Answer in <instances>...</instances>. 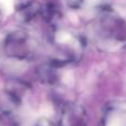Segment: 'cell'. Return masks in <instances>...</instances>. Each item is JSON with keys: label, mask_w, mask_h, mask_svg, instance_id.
<instances>
[{"label": "cell", "mask_w": 126, "mask_h": 126, "mask_svg": "<svg viewBox=\"0 0 126 126\" xmlns=\"http://www.w3.org/2000/svg\"><path fill=\"white\" fill-rule=\"evenodd\" d=\"M40 12H41V6L38 1H33V0L21 4L18 8V15L23 21H30Z\"/></svg>", "instance_id": "4"}, {"label": "cell", "mask_w": 126, "mask_h": 126, "mask_svg": "<svg viewBox=\"0 0 126 126\" xmlns=\"http://www.w3.org/2000/svg\"><path fill=\"white\" fill-rule=\"evenodd\" d=\"M40 13H42L46 21L51 22L55 18V16H57L58 10H57V7L53 3H47L46 6L41 7V12Z\"/></svg>", "instance_id": "6"}, {"label": "cell", "mask_w": 126, "mask_h": 126, "mask_svg": "<svg viewBox=\"0 0 126 126\" xmlns=\"http://www.w3.org/2000/svg\"><path fill=\"white\" fill-rule=\"evenodd\" d=\"M3 51L9 59L29 61L35 54V44L28 33L23 31H15L6 38Z\"/></svg>", "instance_id": "1"}, {"label": "cell", "mask_w": 126, "mask_h": 126, "mask_svg": "<svg viewBox=\"0 0 126 126\" xmlns=\"http://www.w3.org/2000/svg\"><path fill=\"white\" fill-rule=\"evenodd\" d=\"M85 113L74 103H64L60 107L59 123L57 126H85Z\"/></svg>", "instance_id": "2"}, {"label": "cell", "mask_w": 126, "mask_h": 126, "mask_svg": "<svg viewBox=\"0 0 126 126\" xmlns=\"http://www.w3.org/2000/svg\"><path fill=\"white\" fill-rule=\"evenodd\" d=\"M61 64L57 63L55 61L51 63H46L41 66L38 67L37 75L39 78L40 82L46 85H54L59 81L58 76V67Z\"/></svg>", "instance_id": "3"}, {"label": "cell", "mask_w": 126, "mask_h": 126, "mask_svg": "<svg viewBox=\"0 0 126 126\" xmlns=\"http://www.w3.org/2000/svg\"><path fill=\"white\" fill-rule=\"evenodd\" d=\"M35 126H57V125L52 124V123L49 122L48 120H42V121H40V122L38 123Z\"/></svg>", "instance_id": "7"}, {"label": "cell", "mask_w": 126, "mask_h": 126, "mask_svg": "<svg viewBox=\"0 0 126 126\" xmlns=\"http://www.w3.org/2000/svg\"><path fill=\"white\" fill-rule=\"evenodd\" d=\"M0 126H21V122L12 110L6 109L0 113Z\"/></svg>", "instance_id": "5"}]
</instances>
